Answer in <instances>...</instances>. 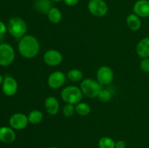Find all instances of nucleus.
Here are the masks:
<instances>
[{
	"label": "nucleus",
	"mask_w": 149,
	"mask_h": 148,
	"mask_svg": "<svg viewBox=\"0 0 149 148\" xmlns=\"http://www.w3.org/2000/svg\"><path fill=\"white\" fill-rule=\"evenodd\" d=\"M63 55L56 49H49L46 51L43 55V60L46 65L49 66H58L63 62Z\"/></svg>",
	"instance_id": "obj_9"
},
{
	"label": "nucleus",
	"mask_w": 149,
	"mask_h": 148,
	"mask_svg": "<svg viewBox=\"0 0 149 148\" xmlns=\"http://www.w3.org/2000/svg\"><path fill=\"white\" fill-rule=\"evenodd\" d=\"M112 97V94L110 91V90L107 89H103L99 93L97 98L99 99L100 101L102 102H108L111 100Z\"/></svg>",
	"instance_id": "obj_23"
},
{
	"label": "nucleus",
	"mask_w": 149,
	"mask_h": 148,
	"mask_svg": "<svg viewBox=\"0 0 149 148\" xmlns=\"http://www.w3.org/2000/svg\"><path fill=\"white\" fill-rule=\"evenodd\" d=\"M133 11L140 17H149V0H138L133 6Z\"/></svg>",
	"instance_id": "obj_12"
},
{
	"label": "nucleus",
	"mask_w": 149,
	"mask_h": 148,
	"mask_svg": "<svg viewBox=\"0 0 149 148\" xmlns=\"http://www.w3.org/2000/svg\"><path fill=\"white\" fill-rule=\"evenodd\" d=\"M76 113L78 115L81 116H86L89 115L91 111V107L87 103L81 102H80L78 104H75Z\"/></svg>",
	"instance_id": "obj_20"
},
{
	"label": "nucleus",
	"mask_w": 149,
	"mask_h": 148,
	"mask_svg": "<svg viewBox=\"0 0 149 148\" xmlns=\"http://www.w3.org/2000/svg\"><path fill=\"white\" fill-rule=\"evenodd\" d=\"M43 113L38 110H33L29 113L28 115V118H29V123L31 124H38L41 123L43 120Z\"/></svg>",
	"instance_id": "obj_19"
},
{
	"label": "nucleus",
	"mask_w": 149,
	"mask_h": 148,
	"mask_svg": "<svg viewBox=\"0 0 149 148\" xmlns=\"http://www.w3.org/2000/svg\"><path fill=\"white\" fill-rule=\"evenodd\" d=\"M52 1H56V2H59V1H63V0H52Z\"/></svg>",
	"instance_id": "obj_31"
},
{
	"label": "nucleus",
	"mask_w": 149,
	"mask_h": 148,
	"mask_svg": "<svg viewBox=\"0 0 149 148\" xmlns=\"http://www.w3.org/2000/svg\"><path fill=\"white\" fill-rule=\"evenodd\" d=\"M3 39H4V35L0 34V41L3 40Z\"/></svg>",
	"instance_id": "obj_30"
},
{
	"label": "nucleus",
	"mask_w": 149,
	"mask_h": 148,
	"mask_svg": "<svg viewBox=\"0 0 149 148\" xmlns=\"http://www.w3.org/2000/svg\"><path fill=\"white\" fill-rule=\"evenodd\" d=\"M75 104L66 103L63 108V113L65 117H71L74 115V113L76 112Z\"/></svg>",
	"instance_id": "obj_24"
},
{
	"label": "nucleus",
	"mask_w": 149,
	"mask_h": 148,
	"mask_svg": "<svg viewBox=\"0 0 149 148\" xmlns=\"http://www.w3.org/2000/svg\"><path fill=\"white\" fill-rule=\"evenodd\" d=\"M47 15L49 21L54 24H58L62 20L63 14L57 7H52Z\"/></svg>",
	"instance_id": "obj_18"
},
{
	"label": "nucleus",
	"mask_w": 149,
	"mask_h": 148,
	"mask_svg": "<svg viewBox=\"0 0 149 148\" xmlns=\"http://www.w3.org/2000/svg\"><path fill=\"white\" fill-rule=\"evenodd\" d=\"M66 75L62 71H55L49 75L47 78V84L49 88L57 89L63 86L66 81Z\"/></svg>",
	"instance_id": "obj_10"
},
{
	"label": "nucleus",
	"mask_w": 149,
	"mask_h": 148,
	"mask_svg": "<svg viewBox=\"0 0 149 148\" xmlns=\"http://www.w3.org/2000/svg\"><path fill=\"white\" fill-rule=\"evenodd\" d=\"M113 71L110 67L103 65L99 68L97 70V74H96V78L97 81L101 84L102 86L109 85L111 84L113 80Z\"/></svg>",
	"instance_id": "obj_7"
},
{
	"label": "nucleus",
	"mask_w": 149,
	"mask_h": 148,
	"mask_svg": "<svg viewBox=\"0 0 149 148\" xmlns=\"http://www.w3.org/2000/svg\"><path fill=\"white\" fill-rule=\"evenodd\" d=\"M87 7L90 12L97 17H103L109 11V7L104 0H90Z\"/></svg>",
	"instance_id": "obj_6"
},
{
	"label": "nucleus",
	"mask_w": 149,
	"mask_h": 148,
	"mask_svg": "<svg viewBox=\"0 0 149 148\" xmlns=\"http://www.w3.org/2000/svg\"><path fill=\"white\" fill-rule=\"evenodd\" d=\"M17 89H18V84L15 78L10 75H7L4 78L1 85V89L6 96L7 97L14 96L17 93Z\"/></svg>",
	"instance_id": "obj_11"
},
{
	"label": "nucleus",
	"mask_w": 149,
	"mask_h": 148,
	"mask_svg": "<svg viewBox=\"0 0 149 148\" xmlns=\"http://www.w3.org/2000/svg\"><path fill=\"white\" fill-rule=\"evenodd\" d=\"M28 115L21 113H17L12 115L9 120V123L12 129L15 130H23L29 124Z\"/></svg>",
	"instance_id": "obj_8"
},
{
	"label": "nucleus",
	"mask_w": 149,
	"mask_h": 148,
	"mask_svg": "<svg viewBox=\"0 0 149 148\" xmlns=\"http://www.w3.org/2000/svg\"><path fill=\"white\" fill-rule=\"evenodd\" d=\"M80 89L83 94L90 98H95L103 89V86L97 81L92 78H86L81 82Z\"/></svg>",
	"instance_id": "obj_4"
},
{
	"label": "nucleus",
	"mask_w": 149,
	"mask_h": 148,
	"mask_svg": "<svg viewBox=\"0 0 149 148\" xmlns=\"http://www.w3.org/2000/svg\"><path fill=\"white\" fill-rule=\"evenodd\" d=\"M67 78L70 80L72 82H78L80 80L82 79L83 73L79 69H71L66 74Z\"/></svg>",
	"instance_id": "obj_21"
},
{
	"label": "nucleus",
	"mask_w": 149,
	"mask_h": 148,
	"mask_svg": "<svg viewBox=\"0 0 149 148\" xmlns=\"http://www.w3.org/2000/svg\"><path fill=\"white\" fill-rule=\"evenodd\" d=\"M49 148H58V147H50Z\"/></svg>",
	"instance_id": "obj_32"
},
{
	"label": "nucleus",
	"mask_w": 149,
	"mask_h": 148,
	"mask_svg": "<svg viewBox=\"0 0 149 148\" xmlns=\"http://www.w3.org/2000/svg\"><path fill=\"white\" fill-rule=\"evenodd\" d=\"M15 57L14 49L7 43L0 44V65L3 67L9 66L13 62Z\"/></svg>",
	"instance_id": "obj_5"
},
{
	"label": "nucleus",
	"mask_w": 149,
	"mask_h": 148,
	"mask_svg": "<svg viewBox=\"0 0 149 148\" xmlns=\"http://www.w3.org/2000/svg\"><path fill=\"white\" fill-rule=\"evenodd\" d=\"M52 6V0H35L34 8L42 14H47Z\"/></svg>",
	"instance_id": "obj_16"
},
{
	"label": "nucleus",
	"mask_w": 149,
	"mask_h": 148,
	"mask_svg": "<svg viewBox=\"0 0 149 148\" xmlns=\"http://www.w3.org/2000/svg\"><path fill=\"white\" fill-rule=\"evenodd\" d=\"M116 142L109 136H103L98 142L99 148H115Z\"/></svg>",
	"instance_id": "obj_22"
},
{
	"label": "nucleus",
	"mask_w": 149,
	"mask_h": 148,
	"mask_svg": "<svg viewBox=\"0 0 149 148\" xmlns=\"http://www.w3.org/2000/svg\"><path fill=\"white\" fill-rule=\"evenodd\" d=\"M127 25L130 30L136 31L141 28V20L139 16L137 15L130 14L127 17Z\"/></svg>",
	"instance_id": "obj_17"
},
{
	"label": "nucleus",
	"mask_w": 149,
	"mask_h": 148,
	"mask_svg": "<svg viewBox=\"0 0 149 148\" xmlns=\"http://www.w3.org/2000/svg\"><path fill=\"white\" fill-rule=\"evenodd\" d=\"M45 107L47 113L51 115H55L60 110V104L58 99L53 96L47 97L45 101Z\"/></svg>",
	"instance_id": "obj_13"
},
{
	"label": "nucleus",
	"mask_w": 149,
	"mask_h": 148,
	"mask_svg": "<svg viewBox=\"0 0 149 148\" xmlns=\"http://www.w3.org/2000/svg\"><path fill=\"white\" fill-rule=\"evenodd\" d=\"M65 4L66 5L69 6V7H73V6H75L79 2L80 0H63Z\"/></svg>",
	"instance_id": "obj_27"
},
{
	"label": "nucleus",
	"mask_w": 149,
	"mask_h": 148,
	"mask_svg": "<svg viewBox=\"0 0 149 148\" xmlns=\"http://www.w3.org/2000/svg\"><path fill=\"white\" fill-rule=\"evenodd\" d=\"M16 139V134L13 129L7 126L0 128V142L5 144L13 143Z\"/></svg>",
	"instance_id": "obj_14"
},
{
	"label": "nucleus",
	"mask_w": 149,
	"mask_h": 148,
	"mask_svg": "<svg viewBox=\"0 0 149 148\" xmlns=\"http://www.w3.org/2000/svg\"><path fill=\"white\" fill-rule=\"evenodd\" d=\"M3 81H4V78H3V76L1 75H0V86L2 85V83H3Z\"/></svg>",
	"instance_id": "obj_29"
},
{
	"label": "nucleus",
	"mask_w": 149,
	"mask_h": 148,
	"mask_svg": "<svg viewBox=\"0 0 149 148\" xmlns=\"http://www.w3.org/2000/svg\"><path fill=\"white\" fill-rule=\"evenodd\" d=\"M140 68L143 72L149 73V57L143 58L140 62Z\"/></svg>",
	"instance_id": "obj_25"
},
{
	"label": "nucleus",
	"mask_w": 149,
	"mask_h": 148,
	"mask_svg": "<svg viewBox=\"0 0 149 148\" xmlns=\"http://www.w3.org/2000/svg\"><path fill=\"white\" fill-rule=\"evenodd\" d=\"M17 49L23 57L32 59L39 54L40 44L38 39L32 35H25L19 41Z\"/></svg>",
	"instance_id": "obj_1"
},
{
	"label": "nucleus",
	"mask_w": 149,
	"mask_h": 148,
	"mask_svg": "<svg viewBox=\"0 0 149 148\" xmlns=\"http://www.w3.org/2000/svg\"><path fill=\"white\" fill-rule=\"evenodd\" d=\"M136 52L140 57H149V37L141 39L136 46Z\"/></svg>",
	"instance_id": "obj_15"
},
{
	"label": "nucleus",
	"mask_w": 149,
	"mask_h": 148,
	"mask_svg": "<svg viewBox=\"0 0 149 148\" xmlns=\"http://www.w3.org/2000/svg\"><path fill=\"white\" fill-rule=\"evenodd\" d=\"M127 144L124 140H119L116 142L115 148H126Z\"/></svg>",
	"instance_id": "obj_28"
},
{
	"label": "nucleus",
	"mask_w": 149,
	"mask_h": 148,
	"mask_svg": "<svg viewBox=\"0 0 149 148\" xmlns=\"http://www.w3.org/2000/svg\"><path fill=\"white\" fill-rule=\"evenodd\" d=\"M7 26L10 34L15 39H21L26 35L28 30L26 21L19 17H13L10 18Z\"/></svg>",
	"instance_id": "obj_2"
},
{
	"label": "nucleus",
	"mask_w": 149,
	"mask_h": 148,
	"mask_svg": "<svg viewBox=\"0 0 149 148\" xmlns=\"http://www.w3.org/2000/svg\"><path fill=\"white\" fill-rule=\"evenodd\" d=\"M61 99L65 102L72 104H77L82 100L83 93L81 89L75 86H66L61 91Z\"/></svg>",
	"instance_id": "obj_3"
},
{
	"label": "nucleus",
	"mask_w": 149,
	"mask_h": 148,
	"mask_svg": "<svg viewBox=\"0 0 149 148\" xmlns=\"http://www.w3.org/2000/svg\"><path fill=\"white\" fill-rule=\"evenodd\" d=\"M7 30V26L4 24V22L0 20V34L4 35Z\"/></svg>",
	"instance_id": "obj_26"
}]
</instances>
